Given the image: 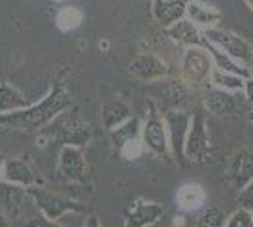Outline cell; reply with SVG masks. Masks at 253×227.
I'll return each instance as SVG.
<instances>
[{
    "mask_svg": "<svg viewBox=\"0 0 253 227\" xmlns=\"http://www.w3.org/2000/svg\"><path fill=\"white\" fill-rule=\"evenodd\" d=\"M72 98L68 95L66 87L63 84H55L51 91L42 98L40 102L31 104L29 108L11 112V114H0V133H10V131H19V133H36L49 125L53 119L61 112L70 106Z\"/></svg>",
    "mask_w": 253,
    "mask_h": 227,
    "instance_id": "obj_1",
    "label": "cell"
},
{
    "mask_svg": "<svg viewBox=\"0 0 253 227\" xmlns=\"http://www.w3.org/2000/svg\"><path fill=\"white\" fill-rule=\"evenodd\" d=\"M204 38L210 44H213L217 49H221L223 53H227L231 59L238 61L240 65L248 66L253 63V49L252 45L244 40L242 36H238L232 31L221 29V27H211L202 31Z\"/></svg>",
    "mask_w": 253,
    "mask_h": 227,
    "instance_id": "obj_2",
    "label": "cell"
},
{
    "mask_svg": "<svg viewBox=\"0 0 253 227\" xmlns=\"http://www.w3.org/2000/svg\"><path fill=\"white\" fill-rule=\"evenodd\" d=\"M181 80L187 87H199L210 82L213 63L204 47H187L181 57Z\"/></svg>",
    "mask_w": 253,
    "mask_h": 227,
    "instance_id": "obj_3",
    "label": "cell"
},
{
    "mask_svg": "<svg viewBox=\"0 0 253 227\" xmlns=\"http://www.w3.org/2000/svg\"><path fill=\"white\" fill-rule=\"evenodd\" d=\"M185 159L197 165L210 161V138L202 110H195L191 114V127L185 138Z\"/></svg>",
    "mask_w": 253,
    "mask_h": 227,
    "instance_id": "obj_4",
    "label": "cell"
},
{
    "mask_svg": "<svg viewBox=\"0 0 253 227\" xmlns=\"http://www.w3.org/2000/svg\"><path fill=\"white\" fill-rule=\"evenodd\" d=\"M27 193L34 201L36 208L42 212L47 220H59L63 218L64 214L68 212H82L84 206L80 203H76L72 199H66V197H61V195H55L47 189H43L40 185H31L27 187Z\"/></svg>",
    "mask_w": 253,
    "mask_h": 227,
    "instance_id": "obj_5",
    "label": "cell"
},
{
    "mask_svg": "<svg viewBox=\"0 0 253 227\" xmlns=\"http://www.w3.org/2000/svg\"><path fill=\"white\" fill-rule=\"evenodd\" d=\"M163 121H165L167 135H169L170 153L179 165H183L185 163V138L191 127V114L187 110H167Z\"/></svg>",
    "mask_w": 253,
    "mask_h": 227,
    "instance_id": "obj_6",
    "label": "cell"
},
{
    "mask_svg": "<svg viewBox=\"0 0 253 227\" xmlns=\"http://www.w3.org/2000/svg\"><path fill=\"white\" fill-rule=\"evenodd\" d=\"M142 142L149 151H153L159 157H169L170 155V144L167 127L163 118H159V114H149L146 123L142 125Z\"/></svg>",
    "mask_w": 253,
    "mask_h": 227,
    "instance_id": "obj_7",
    "label": "cell"
},
{
    "mask_svg": "<svg viewBox=\"0 0 253 227\" xmlns=\"http://www.w3.org/2000/svg\"><path fill=\"white\" fill-rule=\"evenodd\" d=\"M128 72L142 82H157L169 76V65L153 53H140L128 61Z\"/></svg>",
    "mask_w": 253,
    "mask_h": 227,
    "instance_id": "obj_8",
    "label": "cell"
},
{
    "mask_svg": "<svg viewBox=\"0 0 253 227\" xmlns=\"http://www.w3.org/2000/svg\"><path fill=\"white\" fill-rule=\"evenodd\" d=\"M165 214L163 205L155 201H146V199H136L132 206L128 208L125 218V227H149L157 224L159 218Z\"/></svg>",
    "mask_w": 253,
    "mask_h": 227,
    "instance_id": "obj_9",
    "label": "cell"
},
{
    "mask_svg": "<svg viewBox=\"0 0 253 227\" xmlns=\"http://www.w3.org/2000/svg\"><path fill=\"white\" fill-rule=\"evenodd\" d=\"M59 173L70 182H84L87 178V165H85L82 148L63 146L59 153Z\"/></svg>",
    "mask_w": 253,
    "mask_h": 227,
    "instance_id": "obj_10",
    "label": "cell"
},
{
    "mask_svg": "<svg viewBox=\"0 0 253 227\" xmlns=\"http://www.w3.org/2000/svg\"><path fill=\"white\" fill-rule=\"evenodd\" d=\"M27 187L17 184H11V182H0V214L13 220V218L19 216L25 203H27Z\"/></svg>",
    "mask_w": 253,
    "mask_h": 227,
    "instance_id": "obj_11",
    "label": "cell"
},
{
    "mask_svg": "<svg viewBox=\"0 0 253 227\" xmlns=\"http://www.w3.org/2000/svg\"><path fill=\"white\" fill-rule=\"evenodd\" d=\"M4 180L11 182V184L23 185V187H31V185H38L42 180L36 176V171L32 167V163L27 157H13L4 163Z\"/></svg>",
    "mask_w": 253,
    "mask_h": 227,
    "instance_id": "obj_12",
    "label": "cell"
},
{
    "mask_svg": "<svg viewBox=\"0 0 253 227\" xmlns=\"http://www.w3.org/2000/svg\"><path fill=\"white\" fill-rule=\"evenodd\" d=\"M202 104H204V110H208L210 114H213V116H225V118L236 116L240 112V108H242L240 100L234 97L232 93L223 91V89H210V91H206Z\"/></svg>",
    "mask_w": 253,
    "mask_h": 227,
    "instance_id": "obj_13",
    "label": "cell"
},
{
    "mask_svg": "<svg viewBox=\"0 0 253 227\" xmlns=\"http://www.w3.org/2000/svg\"><path fill=\"white\" fill-rule=\"evenodd\" d=\"M232 185L242 191L244 187L253 182V150L252 148H242L238 150L231 159V169H229Z\"/></svg>",
    "mask_w": 253,
    "mask_h": 227,
    "instance_id": "obj_14",
    "label": "cell"
},
{
    "mask_svg": "<svg viewBox=\"0 0 253 227\" xmlns=\"http://www.w3.org/2000/svg\"><path fill=\"white\" fill-rule=\"evenodd\" d=\"M187 4H189V0H153L151 2L153 19L157 21L159 27L169 29L170 25L185 17Z\"/></svg>",
    "mask_w": 253,
    "mask_h": 227,
    "instance_id": "obj_15",
    "label": "cell"
},
{
    "mask_svg": "<svg viewBox=\"0 0 253 227\" xmlns=\"http://www.w3.org/2000/svg\"><path fill=\"white\" fill-rule=\"evenodd\" d=\"M165 33L174 42H178L179 45H185V47H204V42H206L202 29H199L195 23H191L185 17L174 25H170L169 29H165Z\"/></svg>",
    "mask_w": 253,
    "mask_h": 227,
    "instance_id": "obj_16",
    "label": "cell"
},
{
    "mask_svg": "<svg viewBox=\"0 0 253 227\" xmlns=\"http://www.w3.org/2000/svg\"><path fill=\"white\" fill-rule=\"evenodd\" d=\"M187 19L191 23H195L199 29L206 31V29H211V27H217V23L221 21V11L213 6H208L204 2H199V0H189L187 4Z\"/></svg>",
    "mask_w": 253,
    "mask_h": 227,
    "instance_id": "obj_17",
    "label": "cell"
},
{
    "mask_svg": "<svg viewBox=\"0 0 253 227\" xmlns=\"http://www.w3.org/2000/svg\"><path fill=\"white\" fill-rule=\"evenodd\" d=\"M204 49L210 53L211 57V63H213V68H217V70H223V72H229V74H234V76H240L244 80H248V78H252V70L248 68V66L240 65L238 61H234L231 59L227 53H223L221 49H217L213 44H210L208 40L204 42Z\"/></svg>",
    "mask_w": 253,
    "mask_h": 227,
    "instance_id": "obj_18",
    "label": "cell"
},
{
    "mask_svg": "<svg viewBox=\"0 0 253 227\" xmlns=\"http://www.w3.org/2000/svg\"><path fill=\"white\" fill-rule=\"evenodd\" d=\"M130 118H132V114H130L128 104L119 100V98L108 100V102L102 104V123H104L106 131L117 129L119 125H123Z\"/></svg>",
    "mask_w": 253,
    "mask_h": 227,
    "instance_id": "obj_19",
    "label": "cell"
},
{
    "mask_svg": "<svg viewBox=\"0 0 253 227\" xmlns=\"http://www.w3.org/2000/svg\"><path fill=\"white\" fill-rule=\"evenodd\" d=\"M32 102L15 87L0 80V114H11L29 108Z\"/></svg>",
    "mask_w": 253,
    "mask_h": 227,
    "instance_id": "obj_20",
    "label": "cell"
},
{
    "mask_svg": "<svg viewBox=\"0 0 253 227\" xmlns=\"http://www.w3.org/2000/svg\"><path fill=\"white\" fill-rule=\"evenodd\" d=\"M110 138H112V144H114V148L117 151L121 150L125 144H128V142L142 138V123H140V119L130 118L123 125H119L117 129L110 131Z\"/></svg>",
    "mask_w": 253,
    "mask_h": 227,
    "instance_id": "obj_21",
    "label": "cell"
},
{
    "mask_svg": "<svg viewBox=\"0 0 253 227\" xmlns=\"http://www.w3.org/2000/svg\"><path fill=\"white\" fill-rule=\"evenodd\" d=\"M91 138V125L72 119L68 125H64L63 129V140L64 146H74V148H82Z\"/></svg>",
    "mask_w": 253,
    "mask_h": 227,
    "instance_id": "obj_22",
    "label": "cell"
},
{
    "mask_svg": "<svg viewBox=\"0 0 253 227\" xmlns=\"http://www.w3.org/2000/svg\"><path fill=\"white\" fill-rule=\"evenodd\" d=\"M178 205L185 210H193V208H199L204 203V191L199 184H185L178 189Z\"/></svg>",
    "mask_w": 253,
    "mask_h": 227,
    "instance_id": "obj_23",
    "label": "cell"
},
{
    "mask_svg": "<svg viewBox=\"0 0 253 227\" xmlns=\"http://www.w3.org/2000/svg\"><path fill=\"white\" fill-rule=\"evenodd\" d=\"M55 23H57V29L63 31V33L74 31L84 23V11L78 10V8H72V6H64V8L57 11Z\"/></svg>",
    "mask_w": 253,
    "mask_h": 227,
    "instance_id": "obj_24",
    "label": "cell"
},
{
    "mask_svg": "<svg viewBox=\"0 0 253 227\" xmlns=\"http://www.w3.org/2000/svg\"><path fill=\"white\" fill-rule=\"evenodd\" d=\"M210 82L217 87V89L229 91V93H234V91L240 93V91H244V82H246V80L240 78V76L229 74V72H223V70L213 68L210 76Z\"/></svg>",
    "mask_w": 253,
    "mask_h": 227,
    "instance_id": "obj_25",
    "label": "cell"
},
{
    "mask_svg": "<svg viewBox=\"0 0 253 227\" xmlns=\"http://www.w3.org/2000/svg\"><path fill=\"white\" fill-rule=\"evenodd\" d=\"M225 222H227V218H225L221 208L208 206L199 216V220L195 222V227H225Z\"/></svg>",
    "mask_w": 253,
    "mask_h": 227,
    "instance_id": "obj_26",
    "label": "cell"
},
{
    "mask_svg": "<svg viewBox=\"0 0 253 227\" xmlns=\"http://www.w3.org/2000/svg\"><path fill=\"white\" fill-rule=\"evenodd\" d=\"M225 227H253V214L250 210L238 208L236 212H232L231 216L227 218Z\"/></svg>",
    "mask_w": 253,
    "mask_h": 227,
    "instance_id": "obj_27",
    "label": "cell"
},
{
    "mask_svg": "<svg viewBox=\"0 0 253 227\" xmlns=\"http://www.w3.org/2000/svg\"><path fill=\"white\" fill-rule=\"evenodd\" d=\"M142 148H144V142L140 140H132L128 142V144H125L121 150H119V153L123 155V157H126V159H134V157H138L140 153H142Z\"/></svg>",
    "mask_w": 253,
    "mask_h": 227,
    "instance_id": "obj_28",
    "label": "cell"
},
{
    "mask_svg": "<svg viewBox=\"0 0 253 227\" xmlns=\"http://www.w3.org/2000/svg\"><path fill=\"white\" fill-rule=\"evenodd\" d=\"M238 201H240V208L253 212V182L248 185V187H244L242 191H240Z\"/></svg>",
    "mask_w": 253,
    "mask_h": 227,
    "instance_id": "obj_29",
    "label": "cell"
},
{
    "mask_svg": "<svg viewBox=\"0 0 253 227\" xmlns=\"http://www.w3.org/2000/svg\"><path fill=\"white\" fill-rule=\"evenodd\" d=\"M23 227H61V226L57 222H53V220H47L43 214H40V216H32L31 220H27Z\"/></svg>",
    "mask_w": 253,
    "mask_h": 227,
    "instance_id": "obj_30",
    "label": "cell"
},
{
    "mask_svg": "<svg viewBox=\"0 0 253 227\" xmlns=\"http://www.w3.org/2000/svg\"><path fill=\"white\" fill-rule=\"evenodd\" d=\"M244 95H246V98H248L250 102H253V76L244 82Z\"/></svg>",
    "mask_w": 253,
    "mask_h": 227,
    "instance_id": "obj_31",
    "label": "cell"
},
{
    "mask_svg": "<svg viewBox=\"0 0 253 227\" xmlns=\"http://www.w3.org/2000/svg\"><path fill=\"white\" fill-rule=\"evenodd\" d=\"M84 227H102V226H100V222H98V218L96 216H89L87 220H85Z\"/></svg>",
    "mask_w": 253,
    "mask_h": 227,
    "instance_id": "obj_32",
    "label": "cell"
},
{
    "mask_svg": "<svg viewBox=\"0 0 253 227\" xmlns=\"http://www.w3.org/2000/svg\"><path fill=\"white\" fill-rule=\"evenodd\" d=\"M0 227H11L10 220L4 216V214H0Z\"/></svg>",
    "mask_w": 253,
    "mask_h": 227,
    "instance_id": "obj_33",
    "label": "cell"
},
{
    "mask_svg": "<svg viewBox=\"0 0 253 227\" xmlns=\"http://www.w3.org/2000/svg\"><path fill=\"white\" fill-rule=\"evenodd\" d=\"M248 119H250V121L253 123V108L250 110V112H248Z\"/></svg>",
    "mask_w": 253,
    "mask_h": 227,
    "instance_id": "obj_34",
    "label": "cell"
},
{
    "mask_svg": "<svg viewBox=\"0 0 253 227\" xmlns=\"http://www.w3.org/2000/svg\"><path fill=\"white\" fill-rule=\"evenodd\" d=\"M246 4H248V6H250V8L253 10V0H246Z\"/></svg>",
    "mask_w": 253,
    "mask_h": 227,
    "instance_id": "obj_35",
    "label": "cell"
},
{
    "mask_svg": "<svg viewBox=\"0 0 253 227\" xmlns=\"http://www.w3.org/2000/svg\"><path fill=\"white\" fill-rule=\"evenodd\" d=\"M55 2H63V0H55Z\"/></svg>",
    "mask_w": 253,
    "mask_h": 227,
    "instance_id": "obj_36",
    "label": "cell"
}]
</instances>
